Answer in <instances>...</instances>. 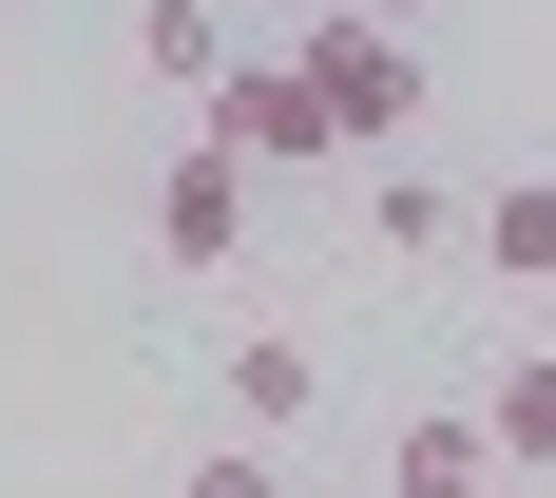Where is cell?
<instances>
[{"instance_id": "obj_1", "label": "cell", "mask_w": 556, "mask_h": 498, "mask_svg": "<svg viewBox=\"0 0 556 498\" xmlns=\"http://www.w3.org/2000/svg\"><path fill=\"white\" fill-rule=\"evenodd\" d=\"M288 58H307V97L345 115V154H384L403 115H422V39H403V20H365V0H327Z\"/></svg>"}, {"instance_id": "obj_2", "label": "cell", "mask_w": 556, "mask_h": 498, "mask_svg": "<svg viewBox=\"0 0 556 498\" xmlns=\"http://www.w3.org/2000/svg\"><path fill=\"white\" fill-rule=\"evenodd\" d=\"M212 135H230L250 173H327V154H345V115L307 97V58H230V77H212Z\"/></svg>"}, {"instance_id": "obj_3", "label": "cell", "mask_w": 556, "mask_h": 498, "mask_svg": "<svg viewBox=\"0 0 556 498\" xmlns=\"http://www.w3.org/2000/svg\"><path fill=\"white\" fill-rule=\"evenodd\" d=\"M154 250L173 269H230V250H250V154H230V135H192V154L154 173Z\"/></svg>"}, {"instance_id": "obj_4", "label": "cell", "mask_w": 556, "mask_h": 498, "mask_svg": "<svg viewBox=\"0 0 556 498\" xmlns=\"http://www.w3.org/2000/svg\"><path fill=\"white\" fill-rule=\"evenodd\" d=\"M384 498H500V442H480V403H460V422H384Z\"/></svg>"}, {"instance_id": "obj_5", "label": "cell", "mask_w": 556, "mask_h": 498, "mask_svg": "<svg viewBox=\"0 0 556 498\" xmlns=\"http://www.w3.org/2000/svg\"><path fill=\"white\" fill-rule=\"evenodd\" d=\"M480 442H500L518 480H556V345H518L500 384H480Z\"/></svg>"}, {"instance_id": "obj_6", "label": "cell", "mask_w": 556, "mask_h": 498, "mask_svg": "<svg viewBox=\"0 0 556 498\" xmlns=\"http://www.w3.org/2000/svg\"><path fill=\"white\" fill-rule=\"evenodd\" d=\"M212 384H230V422H307V403H327V365H307L288 327H250V345L212 365Z\"/></svg>"}, {"instance_id": "obj_7", "label": "cell", "mask_w": 556, "mask_h": 498, "mask_svg": "<svg viewBox=\"0 0 556 498\" xmlns=\"http://www.w3.org/2000/svg\"><path fill=\"white\" fill-rule=\"evenodd\" d=\"M135 58H154L173 97H212V77H230V39H212V0H135Z\"/></svg>"}, {"instance_id": "obj_8", "label": "cell", "mask_w": 556, "mask_h": 498, "mask_svg": "<svg viewBox=\"0 0 556 498\" xmlns=\"http://www.w3.org/2000/svg\"><path fill=\"white\" fill-rule=\"evenodd\" d=\"M480 250H500V269H518V288H538V269H556V173H500V192H480Z\"/></svg>"}, {"instance_id": "obj_9", "label": "cell", "mask_w": 556, "mask_h": 498, "mask_svg": "<svg viewBox=\"0 0 556 498\" xmlns=\"http://www.w3.org/2000/svg\"><path fill=\"white\" fill-rule=\"evenodd\" d=\"M365 230H384L403 269H422V250H442V230H460V212H442V192H422V173H384V192H365Z\"/></svg>"}, {"instance_id": "obj_10", "label": "cell", "mask_w": 556, "mask_h": 498, "mask_svg": "<svg viewBox=\"0 0 556 498\" xmlns=\"http://www.w3.org/2000/svg\"><path fill=\"white\" fill-rule=\"evenodd\" d=\"M192 498H269V442H212V460H192Z\"/></svg>"}, {"instance_id": "obj_11", "label": "cell", "mask_w": 556, "mask_h": 498, "mask_svg": "<svg viewBox=\"0 0 556 498\" xmlns=\"http://www.w3.org/2000/svg\"><path fill=\"white\" fill-rule=\"evenodd\" d=\"M365 20H422V0H365Z\"/></svg>"}]
</instances>
